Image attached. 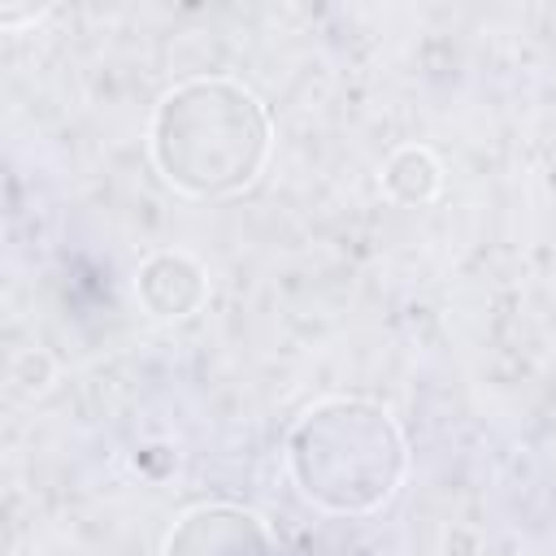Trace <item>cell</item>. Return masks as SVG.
Here are the masks:
<instances>
[{"label":"cell","instance_id":"1","mask_svg":"<svg viewBox=\"0 0 556 556\" xmlns=\"http://www.w3.org/2000/svg\"><path fill=\"white\" fill-rule=\"evenodd\" d=\"M274 152V117L235 78L200 74L169 87L148 122V156L165 187L191 200H226L252 187Z\"/></svg>","mask_w":556,"mask_h":556},{"label":"cell","instance_id":"2","mask_svg":"<svg viewBox=\"0 0 556 556\" xmlns=\"http://www.w3.org/2000/svg\"><path fill=\"white\" fill-rule=\"evenodd\" d=\"M282 460L291 486L317 513L374 517L404 486L408 443L382 404L361 395H330L295 417Z\"/></svg>","mask_w":556,"mask_h":556},{"label":"cell","instance_id":"3","mask_svg":"<svg viewBox=\"0 0 556 556\" xmlns=\"http://www.w3.org/2000/svg\"><path fill=\"white\" fill-rule=\"evenodd\" d=\"M161 556H278L269 521L243 504H195L165 530Z\"/></svg>","mask_w":556,"mask_h":556},{"label":"cell","instance_id":"4","mask_svg":"<svg viewBox=\"0 0 556 556\" xmlns=\"http://www.w3.org/2000/svg\"><path fill=\"white\" fill-rule=\"evenodd\" d=\"M135 300L152 321H182L204 308L208 274L191 252H152L135 269Z\"/></svg>","mask_w":556,"mask_h":556},{"label":"cell","instance_id":"5","mask_svg":"<svg viewBox=\"0 0 556 556\" xmlns=\"http://www.w3.org/2000/svg\"><path fill=\"white\" fill-rule=\"evenodd\" d=\"M378 187L395 204H408V208L413 204H430L443 191V165L426 143H404L382 161Z\"/></svg>","mask_w":556,"mask_h":556}]
</instances>
